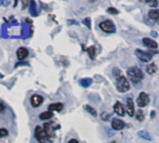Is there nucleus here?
Wrapping results in <instances>:
<instances>
[{
  "label": "nucleus",
  "mask_w": 159,
  "mask_h": 143,
  "mask_svg": "<svg viewBox=\"0 0 159 143\" xmlns=\"http://www.w3.org/2000/svg\"><path fill=\"white\" fill-rule=\"evenodd\" d=\"M80 84L84 88L89 87L92 84V79H89V78H85V79H81L80 81Z\"/></svg>",
  "instance_id": "a211bd4d"
},
{
  "label": "nucleus",
  "mask_w": 159,
  "mask_h": 143,
  "mask_svg": "<svg viewBox=\"0 0 159 143\" xmlns=\"http://www.w3.org/2000/svg\"><path fill=\"white\" fill-rule=\"evenodd\" d=\"M109 117H110V115H109V114H107V113H105V112H103L102 114H101V118H102L104 121L109 120Z\"/></svg>",
  "instance_id": "cd10ccee"
},
{
  "label": "nucleus",
  "mask_w": 159,
  "mask_h": 143,
  "mask_svg": "<svg viewBox=\"0 0 159 143\" xmlns=\"http://www.w3.org/2000/svg\"><path fill=\"white\" fill-rule=\"evenodd\" d=\"M126 73H127V76H128L129 81L134 84L139 83L144 78V75H143V72L141 71V69H139L137 67H129L127 69Z\"/></svg>",
  "instance_id": "f257e3e1"
},
{
  "label": "nucleus",
  "mask_w": 159,
  "mask_h": 143,
  "mask_svg": "<svg viewBox=\"0 0 159 143\" xmlns=\"http://www.w3.org/2000/svg\"><path fill=\"white\" fill-rule=\"evenodd\" d=\"M30 102H31L32 107L37 108L42 104L43 97L41 95H33L31 96V98H30Z\"/></svg>",
  "instance_id": "6e6552de"
},
{
  "label": "nucleus",
  "mask_w": 159,
  "mask_h": 143,
  "mask_svg": "<svg viewBox=\"0 0 159 143\" xmlns=\"http://www.w3.org/2000/svg\"><path fill=\"white\" fill-rule=\"evenodd\" d=\"M136 118H137V120L139 121V122H141V121L144 120V113H143V111H142L141 109L137 110V112H136Z\"/></svg>",
  "instance_id": "412c9836"
},
{
  "label": "nucleus",
  "mask_w": 159,
  "mask_h": 143,
  "mask_svg": "<svg viewBox=\"0 0 159 143\" xmlns=\"http://www.w3.org/2000/svg\"><path fill=\"white\" fill-rule=\"evenodd\" d=\"M152 34L154 35V37H157V34H156V32H152Z\"/></svg>",
  "instance_id": "7c9ffc66"
},
{
  "label": "nucleus",
  "mask_w": 159,
  "mask_h": 143,
  "mask_svg": "<svg viewBox=\"0 0 159 143\" xmlns=\"http://www.w3.org/2000/svg\"><path fill=\"white\" fill-rule=\"evenodd\" d=\"M2 77H3V76H1V75H0V78H2Z\"/></svg>",
  "instance_id": "473e14b6"
},
{
  "label": "nucleus",
  "mask_w": 159,
  "mask_h": 143,
  "mask_svg": "<svg viewBox=\"0 0 159 143\" xmlns=\"http://www.w3.org/2000/svg\"><path fill=\"white\" fill-rule=\"evenodd\" d=\"M9 131L6 128H0V138H4V136H8Z\"/></svg>",
  "instance_id": "5701e85b"
},
{
  "label": "nucleus",
  "mask_w": 159,
  "mask_h": 143,
  "mask_svg": "<svg viewBox=\"0 0 159 143\" xmlns=\"http://www.w3.org/2000/svg\"><path fill=\"white\" fill-rule=\"evenodd\" d=\"M155 111H152V115H151V117H154V116H155Z\"/></svg>",
  "instance_id": "2f4dec72"
},
{
  "label": "nucleus",
  "mask_w": 159,
  "mask_h": 143,
  "mask_svg": "<svg viewBox=\"0 0 159 143\" xmlns=\"http://www.w3.org/2000/svg\"><path fill=\"white\" fill-rule=\"evenodd\" d=\"M146 3L150 5V7H152V8H155L158 6V2L156 0H151V1H146Z\"/></svg>",
  "instance_id": "393cba45"
},
{
  "label": "nucleus",
  "mask_w": 159,
  "mask_h": 143,
  "mask_svg": "<svg viewBox=\"0 0 159 143\" xmlns=\"http://www.w3.org/2000/svg\"><path fill=\"white\" fill-rule=\"evenodd\" d=\"M82 23H84L89 29H91V19L90 18H85Z\"/></svg>",
  "instance_id": "bb28decb"
},
{
  "label": "nucleus",
  "mask_w": 159,
  "mask_h": 143,
  "mask_svg": "<svg viewBox=\"0 0 159 143\" xmlns=\"http://www.w3.org/2000/svg\"><path fill=\"white\" fill-rule=\"evenodd\" d=\"M111 143H116V142H111Z\"/></svg>",
  "instance_id": "72a5a7b5"
},
{
  "label": "nucleus",
  "mask_w": 159,
  "mask_h": 143,
  "mask_svg": "<svg viewBox=\"0 0 159 143\" xmlns=\"http://www.w3.org/2000/svg\"><path fill=\"white\" fill-rule=\"evenodd\" d=\"M68 143H79V142H78V140H77V139H70V140L68 141Z\"/></svg>",
  "instance_id": "c756f323"
},
{
  "label": "nucleus",
  "mask_w": 159,
  "mask_h": 143,
  "mask_svg": "<svg viewBox=\"0 0 159 143\" xmlns=\"http://www.w3.org/2000/svg\"><path fill=\"white\" fill-rule=\"evenodd\" d=\"M99 27L102 31L106 32V33H109V34H111V33H114V32H115V25H114V23L110 20H106L102 23H100Z\"/></svg>",
  "instance_id": "39448f33"
},
{
  "label": "nucleus",
  "mask_w": 159,
  "mask_h": 143,
  "mask_svg": "<svg viewBox=\"0 0 159 143\" xmlns=\"http://www.w3.org/2000/svg\"><path fill=\"white\" fill-rule=\"evenodd\" d=\"M112 73H113L114 77H115L116 79H118V78L121 77V71H120L117 67H115V68H114V69L112 70Z\"/></svg>",
  "instance_id": "b1692460"
},
{
  "label": "nucleus",
  "mask_w": 159,
  "mask_h": 143,
  "mask_svg": "<svg viewBox=\"0 0 159 143\" xmlns=\"http://www.w3.org/2000/svg\"><path fill=\"white\" fill-rule=\"evenodd\" d=\"M150 19L154 21H159V10H152L149 11Z\"/></svg>",
  "instance_id": "2eb2a0df"
},
{
  "label": "nucleus",
  "mask_w": 159,
  "mask_h": 143,
  "mask_svg": "<svg viewBox=\"0 0 159 143\" xmlns=\"http://www.w3.org/2000/svg\"><path fill=\"white\" fill-rule=\"evenodd\" d=\"M16 54H17V58H18V59L20 60V61H22V60L25 59V58L28 56L29 53H28V50H27L26 48L20 47V48L17 50Z\"/></svg>",
  "instance_id": "9d476101"
},
{
  "label": "nucleus",
  "mask_w": 159,
  "mask_h": 143,
  "mask_svg": "<svg viewBox=\"0 0 159 143\" xmlns=\"http://www.w3.org/2000/svg\"><path fill=\"white\" fill-rule=\"evenodd\" d=\"M149 102H150V98H149L147 94L144 93V92H141V94H139L138 99H137V104L139 108L146 107L149 104Z\"/></svg>",
  "instance_id": "423d86ee"
},
{
  "label": "nucleus",
  "mask_w": 159,
  "mask_h": 143,
  "mask_svg": "<svg viewBox=\"0 0 159 143\" xmlns=\"http://www.w3.org/2000/svg\"><path fill=\"white\" fill-rule=\"evenodd\" d=\"M116 88L120 93H125L130 89V84L127 79L124 76H121L116 79Z\"/></svg>",
  "instance_id": "f03ea898"
},
{
  "label": "nucleus",
  "mask_w": 159,
  "mask_h": 143,
  "mask_svg": "<svg viewBox=\"0 0 159 143\" xmlns=\"http://www.w3.org/2000/svg\"><path fill=\"white\" fill-rule=\"evenodd\" d=\"M5 106H4V104L2 102H0V112H3L4 110H5Z\"/></svg>",
  "instance_id": "c85d7f7f"
},
{
  "label": "nucleus",
  "mask_w": 159,
  "mask_h": 143,
  "mask_svg": "<svg viewBox=\"0 0 159 143\" xmlns=\"http://www.w3.org/2000/svg\"><path fill=\"white\" fill-rule=\"evenodd\" d=\"M126 111L129 116H134L135 113V108H134V102L132 98H128L126 101Z\"/></svg>",
  "instance_id": "9b49d317"
},
{
  "label": "nucleus",
  "mask_w": 159,
  "mask_h": 143,
  "mask_svg": "<svg viewBox=\"0 0 159 143\" xmlns=\"http://www.w3.org/2000/svg\"><path fill=\"white\" fill-rule=\"evenodd\" d=\"M125 123L122 120L117 119V118H114L111 121V127L114 130H122V129L125 128Z\"/></svg>",
  "instance_id": "1a4fd4ad"
},
{
  "label": "nucleus",
  "mask_w": 159,
  "mask_h": 143,
  "mask_svg": "<svg viewBox=\"0 0 159 143\" xmlns=\"http://www.w3.org/2000/svg\"><path fill=\"white\" fill-rule=\"evenodd\" d=\"M113 109H114V112L119 116H124L125 113V109L124 106L120 102H116V104L114 105Z\"/></svg>",
  "instance_id": "ddd939ff"
},
{
  "label": "nucleus",
  "mask_w": 159,
  "mask_h": 143,
  "mask_svg": "<svg viewBox=\"0 0 159 143\" xmlns=\"http://www.w3.org/2000/svg\"><path fill=\"white\" fill-rule=\"evenodd\" d=\"M43 128L45 130V132L48 136V139L49 140L52 141L54 138V131L56 129H58L60 126L59 125H54L53 122H46L43 125Z\"/></svg>",
  "instance_id": "20e7f679"
},
{
  "label": "nucleus",
  "mask_w": 159,
  "mask_h": 143,
  "mask_svg": "<svg viewBox=\"0 0 159 143\" xmlns=\"http://www.w3.org/2000/svg\"><path fill=\"white\" fill-rule=\"evenodd\" d=\"M136 55L138 56V58L142 62H149L151 61L152 54L151 53H148V51H144L139 49L136 50Z\"/></svg>",
  "instance_id": "0eeeda50"
},
{
  "label": "nucleus",
  "mask_w": 159,
  "mask_h": 143,
  "mask_svg": "<svg viewBox=\"0 0 159 143\" xmlns=\"http://www.w3.org/2000/svg\"><path fill=\"white\" fill-rule=\"evenodd\" d=\"M146 71H147L148 74L152 75L157 71V67L155 66V64L152 63V64L149 65V66H147V67H146Z\"/></svg>",
  "instance_id": "dca6fc26"
},
{
  "label": "nucleus",
  "mask_w": 159,
  "mask_h": 143,
  "mask_svg": "<svg viewBox=\"0 0 159 143\" xmlns=\"http://www.w3.org/2000/svg\"><path fill=\"white\" fill-rule=\"evenodd\" d=\"M64 108V105L62 103L60 102H57V103H53L51 104V105H49L48 107V110L49 111H57V112H60L61 110L63 109Z\"/></svg>",
  "instance_id": "f8f14e48"
},
{
  "label": "nucleus",
  "mask_w": 159,
  "mask_h": 143,
  "mask_svg": "<svg viewBox=\"0 0 159 143\" xmlns=\"http://www.w3.org/2000/svg\"><path fill=\"white\" fill-rule=\"evenodd\" d=\"M35 136H36L37 140L40 143H47L49 140L45 130H44L43 127H41L40 125H37L35 128Z\"/></svg>",
  "instance_id": "7ed1b4c3"
},
{
  "label": "nucleus",
  "mask_w": 159,
  "mask_h": 143,
  "mask_svg": "<svg viewBox=\"0 0 159 143\" xmlns=\"http://www.w3.org/2000/svg\"><path fill=\"white\" fill-rule=\"evenodd\" d=\"M86 51L88 53L89 57H90L92 60H94V59H95V46L89 47V48L87 49Z\"/></svg>",
  "instance_id": "aec40b11"
},
{
  "label": "nucleus",
  "mask_w": 159,
  "mask_h": 143,
  "mask_svg": "<svg viewBox=\"0 0 159 143\" xmlns=\"http://www.w3.org/2000/svg\"><path fill=\"white\" fill-rule=\"evenodd\" d=\"M143 43L145 44V46H147L148 48H151V49H155L158 47V44L155 41V40H151V38L149 37H144L143 40H142Z\"/></svg>",
  "instance_id": "4468645a"
},
{
  "label": "nucleus",
  "mask_w": 159,
  "mask_h": 143,
  "mask_svg": "<svg viewBox=\"0 0 159 143\" xmlns=\"http://www.w3.org/2000/svg\"><path fill=\"white\" fill-rule=\"evenodd\" d=\"M108 13H110V14H118L119 13V11H118V10H116L115 8H109L108 9Z\"/></svg>",
  "instance_id": "a878e982"
},
{
  "label": "nucleus",
  "mask_w": 159,
  "mask_h": 143,
  "mask_svg": "<svg viewBox=\"0 0 159 143\" xmlns=\"http://www.w3.org/2000/svg\"><path fill=\"white\" fill-rule=\"evenodd\" d=\"M53 113L48 110V111H44L40 115V120H49L51 118H53Z\"/></svg>",
  "instance_id": "f3484780"
},
{
  "label": "nucleus",
  "mask_w": 159,
  "mask_h": 143,
  "mask_svg": "<svg viewBox=\"0 0 159 143\" xmlns=\"http://www.w3.org/2000/svg\"><path fill=\"white\" fill-rule=\"evenodd\" d=\"M138 136H141V138H142V139H144L146 140H148V141L152 140V136H151L150 133H148L147 131H139L138 132Z\"/></svg>",
  "instance_id": "6ab92c4d"
},
{
  "label": "nucleus",
  "mask_w": 159,
  "mask_h": 143,
  "mask_svg": "<svg viewBox=\"0 0 159 143\" xmlns=\"http://www.w3.org/2000/svg\"><path fill=\"white\" fill-rule=\"evenodd\" d=\"M84 109L87 110V111L90 113V114H92L93 116H97V111L95 110V109L94 108H92L91 106H89V105H85L84 106Z\"/></svg>",
  "instance_id": "4be33fe9"
}]
</instances>
